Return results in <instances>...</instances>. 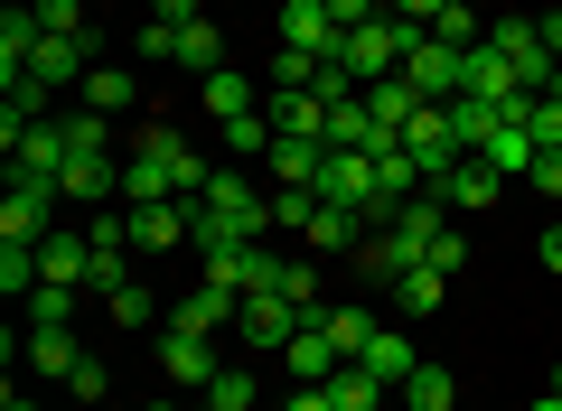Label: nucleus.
Listing matches in <instances>:
<instances>
[{
  "label": "nucleus",
  "instance_id": "f257e3e1",
  "mask_svg": "<svg viewBox=\"0 0 562 411\" xmlns=\"http://www.w3.org/2000/svg\"><path fill=\"white\" fill-rule=\"evenodd\" d=\"M206 159L188 150L169 122H150V132H132V169H122V206H160V196H206Z\"/></svg>",
  "mask_w": 562,
  "mask_h": 411
},
{
  "label": "nucleus",
  "instance_id": "f03ea898",
  "mask_svg": "<svg viewBox=\"0 0 562 411\" xmlns=\"http://www.w3.org/2000/svg\"><path fill=\"white\" fill-rule=\"evenodd\" d=\"M319 196H328V206H357L366 225H394V206H384V178H375V150H328Z\"/></svg>",
  "mask_w": 562,
  "mask_h": 411
},
{
  "label": "nucleus",
  "instance_id": "7ed1b4c3",
  "mask_svg": "<svg viewBox=\"0 0 562 411\" xmlns=\"http://www.w3.org/2000/svg\"><path fill=\"white\" fill-rule=\"evenodd\" d=\"M57 178H29V169H10V196H0V243H47L57 235Z\"/></svg>",
  "mask_w": 562,
  "mask_h": 411
},
{
  "label": "nucleus",
  "instance_id": "20e7f679",
  "mask_svg": "<svg viewBox=\"0 0 562 411\" xmlns=\"http://www.w3.org/2000/svg\"><path fill=\"white\" fill-rule=\"evenodd\" d=\"M57 196L66 206H122V169H113V150H76L57 169Z\"/></svg>",
  "mask_w": 562,
  "mask_h": 411
},
{
  "label": "nucleus",
  "instance_id": "39448f33",
  "mask_svg": "<svg viewBox=\"0 0 562 411\" xmlns=\"http://www.w3.org/2000/svg\"><path fill=\"white\" fill-rule=\"evenodd\" d=\"M403 76H413L431 103H460V94H469V47H441V38H422Z\"/></svg>",
  "mask_w": 562,
  "mask_h": 411
},
{
  "label": "nucleus",
  "instance_id": "423d86ee",
  "mask_svg": "<svg viewBox=\"0 0 562 411\" xmlns=\"http://www.w3.org/2000/svg\"><path fill=\"white\" fill-rule=\"evenodd\" d=\"M10 150V169H29V178H57L66 159H76V140H66V122H20V132L0 140Z\"/></svg>",
  "mask_w": 562,
  "mask_h": 411
},
{
  "label": "nucleus",
  "instance_id": "0eeeda50",
  "mask_svg": "<svg viewBox=\"0 0 562 411\" xmlns=\"http://www.w3.org/2000/svg\"><path fill=\"white\" fill-rule=\"evenodd\" d=\"M160 374H169V384H216V336H198V328H179V318H169V328H160Z\"/></svg>",
  "mask_w": 562,
  "mask_h": 411
},
{
  "label": "nucleus",
  "instance_id": "6e6552de",
  "mask_svg": "<svg viewBox=\"0 0 562 411\" xmlns=\"http://www.w3.org/2000/svg\"><path fill=\"white\" fill-rule=\"evenodd\" d=\"M357 94H366V113H375V132H384V140H403V132H413V113L431 103L413 76H375V84H357Z\"/></svg>",
  "mask_w": 562,
  "mask_h": 411
},
{
  "label": "nucleus",
  "instance_id": "1a4fd4ad",
  "mask_svg": "<svg viewBox=\"0 0 562 411\" xmlns=\"http://www.w3.org/2000/svg\"><path fill=\"white\" fill-rule=\"evenodd\" d=\"M347 28L328 20V0H281V47H301V57H338Z\"/></svg>",
  "mask_w": 562,
  "mask_h": 411
},
{
  "label": "nucleus",
  "instance_id": "9d476101",
  "mask_svg": "<svg viewBox=\"0 0 562 411\" xmlns=\"http://www.w3.org/2000/svg\"><path fill=\"white\" fill-rule=\"evenodd\" d=\"M132 216V253H169V243H188V225H198V206H179V196H160V206H122Z\"/></svg>",
  "mask_w": 562,
  "mask_h": 411
},
{
  "label": "nucleus",
  "instance_id": "9b49d317",
  "mask_svg": "<svg viewBox=\"0 0 562 411\" xmlns=\"http://www.w3.org/2000/svg\"><path fill=\"white\" fill-rule=\"evenodd\" d=\"M262 113H272V132H291V140H328V103L310 94V84H272Z\"/></svg>",
  "mask_w": 562,
  "mask_h": 411
},
{
  "label": "nucleus",
  "instance_id": "f8f14e48",
  "mask_svg": "<svg viewBox=\"0 0 562 411\" xmlns=\"http://www.w3.org/2000/svg\"><path fill=\"white\" fill-rule=\"evenodd\" d=\"M29 76H38V84H85V76H94V38H66V28H47L38 57H29Z\"/></svg>",
  "mask_w": 562,
  "mask_h": 411
},
{
  "label": "nucleus",
  "instance_id": "ddd939ff",
  "mask_svg": "<svg viewBox=\"0 0 562 411\" xmlns=\"http://www.w3.org/2000/svg\"><path fill=\"white\" fill-rule=\"evenodd\" d=\"M301 328H310V318L291 309V299H272V290H262V299H244V346L281 355V346H291V336H301Z\"/></svg>",
  "mask_w": 562,
  "mask_h": 411
},
{
  "label": "nucleus",
  "instance_id": "4468645a",
  "mask_svg": "<svg viewBox=\"0 0 562 411\" xmlns=\"http://www.w3.org/2000/svg\"><path fill=\"white\" fill-rule=\"evenodd\" d=\"M262 169H272V187H319V169H328V140H291V132H272Z\"/></svg>",
  "mask_w": 562,
  "mask_h": 411
},
{
  "label": "nucleus",
  "instance_id": "2eb2a0df",
  "mask_svg": "<svg viewBox=\"0 0 562 411\" xmlns=\"http://www.w3.org/2000/svg\"><path fill=\"white\" fill-rule=\"evenodd\" d=\"M169 318H179V328H198V336H216L225 318H244V299H235V290H216V281H188V290L169 299Z\"/></svg>",
  "mask_w": 562,
  "mask_h": 411
},
{
  "label": "nucleus",
  "instance_id": "dca6fc26",
  "mask_svg": "<svg viewBox=\"0 0 562 411\" xmlns=\"http://www.w3.org/2000/svg\"><path fill=\"white\" fill-rule=\"evenodd\" d=\"M188 243L216 262V253H244V243H262V225H254V216H225V206H206V196H198V225H188Z\"/></svg>",
  "mask_w": 562,
  "mask_h": 411
},
{
  "label": "nucleus",
  "instance_id": "f3484780",
  "mask_svg": "<svg viewBox=\"0 0 562 411\" xmlns=\"http://www.w3.org/2000/svg\"><path fill=\"white\" fill-rule=\"evenodd\" d=\"M366 235H375V225H366L357 206H328V196H319V216H310V235H301V243H310V253H357Z\"/></svg>",
  "mask_w": 562,
  "mask_h": 411
},
{
  "label": "nucleus",
  "instance_id": "a211bd4d",
  "mask_svg": "<svg viewBox=\"0 0 562 411\" xmlns=\"http://www.w3.org/2000/svg\"><path fill=\"white\" fill-rule=\"evenodd\" d=\"M357 365L375 374L384 392H403V374H413L422 355H413V336H403V328H375V336H366V355H357Z\"/></svg>",
  "mask_w": 562,
  "mask_h": 411
},
{
  "label": "nucleus",
  "instance_id": "6ab92c4d",
  "mask_svg": "<svg viewBox=\"0 0 562 411\" xmlns=\"http://www.w3.org/2000/svg\"><path fill=\"white\" fill-rule=\"evenodd\" d=\"M328 150H394V140L375 132V113H366V94L328 103Z\"/></svg>",
  "mask_w": 562,
  "mask_h": 411
},
{
  "label": "nucleus",
  "instance_id": "aec40b11",
  "mask_svg": "<svg viewBox=\"0 0 562 411\" xmlns=\"http://www.w3.org/2000/svg\"><path fill=\"white\" fill-rule=\"evenodd\" d=\"M198 94H206V122H244V113H262L254 76H235V66H216V76H206Z\"/></svg>",
  "mask_w": 562,
  "mask_h": 411
},
{
  "label": "nucleus",
  "instance_id": "412c9836",
  "mask_svg": "<svg viewBox=\"0 0 562 411\" xmlns=\"http://www.w3.org/2000/svg\"><path fill=\"white\" fill-rule=\"evenodd\" d=\"M394 411H460V384H450V365H413L394 392Z\"/></svg>",
  "mask_w": 562,
  "mask_h": 411
},
{
  "label": "nucleus",
  "instance_id": "4be33fe9",
  "mask_svg": "<svg viewBox=\"0 0 562 411\" xmlns=\"http://www.w3.org/2000/svg\"><path fill=\"white\" fill-rule=\"evenodd\" d=\"M281 365H291V384H328V374H338V365H347V355H338V346H328V336H319V328H301V336H291V346H281Z\"/></svg>",
  "mask_w": 562,
  "mask_h": 411
},
{
  "label": "nucleus",
  "instance_id": "5701e85b",
  "mask_svg": "<svg viewBox=\"0 0 562 411\" xmlns=\"http://www.w3.org/2000/svg\"><path fill=\"white\" fill-rule=\"evenodd\" d=\"M497 187H506V178H497V169H487V159H479V150H469V159H460V169H450V178H441V206H497Z\"/></svg>",
  "mask_w": 562,
  "mask_h": 411
},
{
  "label": "nucleus",
  "instance_id": "b1692460",
  "mask_svg": "<svg viewBox=\"0 0 562 411\" xmlns=\"http://www.w3.org/2000/svg\"><path fill=\"white\" fill-rule=\"evenodd\" d=\"M169 66H188V76L206 84V76L225 66V28H216V20H188V28H179V57H169Z\"/></svg>",
  "mask_w": 562,
  "mask_h": 411
},
{
  "label": "nucleus",
  "instance_id": "393cba45",
  "mask_svg": "<svg viewBox=\"0 0 562 411\" xmlns=\"http://www.w3.org/2000/svg\"><path fill=\"white\" fill-rule=\"evenodd\" d=\"M450 132H460V150H487V132H506V103L460 94V103H450Z\"/></svg>",
  "mask_w": 562,
  "mask_h": 411
},
{
  "label": "nucleus",
  "instance_id": "a878e982",
  "mask_svg": "<svg viewBox=\"0 0 562 411\" xmlns=\"http://www.w3.org/2000/svg\"><path fill=\"white\" fill-rule=\"evenodd\" d=\"M441 299H450V272H431V262L394 281V318H431V309H441Z\"/></svg>",
  "mask_w": 562,
  "mask_h": 411
},
{
  "label": "nucleus",
  "instance_id": "bb28decb",
  "mask_svg": "<svg viewBox=\"0 0 562 411\" xmlns=\"http://www.w3.org/2000/svg\"><path fill=\"white\" fill-rule=\"evenodd\" d=\"M85 272H94L85 235H47V243H38V281H76V290H85Z\"/></svg>",
  "mask_w": 562,
  "mask_h": 411
},
{
  "label": "nucleus",
  "instance_id": "cd10ccee",
  "mask_svg": "<svg viewBox=\"0 0 562 411\" xmlns=\"http://www.w3.org/2000/svg\"><path fill=\"white\" fill-rule=\"evenodd\" d=\"M76 94H85V113H103V122H113V113H132V66H94V76H85Z\"/></svg>",
  "mask_w": 562,
  "mask_h": 411
},
{
  "label": "nucleus",
  "instance_id": "c85d7f7f",
  "mask_svg": "<svg viewBox=\"0 0 562 411\" xmlns=\"http://www.w3.org/2000/svg\"><path fill=\"white\" fill-rule=\"evenodd\" d=\"M29 365H38V374H76L85 365L76 328H29Z\"/></svg>",
  "mask_w": 562,
  "mask_h": 411
},
{
  "label": "nucleus",
  "instance_id": "c756f323",
  "mask_svg": "<svg viewBox=\"0 0 562 411\" xmlns=\"http://www.w3.org/2000/svg\"><path fill=\"white\" fill-rule=\"evenodd\" d=\"M198 402H206V411H254L262 384H254V365H216V384H206Z\"/></svg>",
  "mask_w": 562,
  "mask_h": 411
},
{
  "label": "nucleus",
  "instance_id": "7c9ffc66",
  "mask_svg": "<svg viewBox=\"0 0 562 411\" xmlns=\"http://www.w3.org/2000/svg\"><path fill=\"white\" fill-rule=\"evenodd\" d=\"M103 318H113V328H160V290H150V281H122V290L103 299Z\"/></svg>",
  "mask_w": 562,
  "mask_h": 411
},
{
  "label": "nucleus",
  "instance_id": "2f4dec72",
  "mask_svg": "<svg viewBox=\"0 0 562 411\" xmlns=\"http://www.w3.org/2000/svg\"><path fill=\"white\" fill-rule=\"evenodd\" d=\"M76 281H38V290H29V328H76Z\"/></svg>",
  "mask_w": 562,
  "mask_h": 411
},
{
  "label": "nucleus",
  "instance_id": "473e14b6",
  "mask_svg": "<svg viewBox=\"0 0 562 411\" xmlns=\"http://www.w3.org/2000/svg\"><path fill=\"white\" fill-rule=\"evenodd\" d=\"M375 328H384V318H366V309H328V318H319V336H328V346L347 355V365L366 355V336H375Z\"/></svg>",
  "mask_w": 562,
  "mask_h": 411
},
{
  "label": "nucleus",
  "instance_id": "72a5a7b5",
  "mask_svg": "<svg viewBox=\"0 0 562 411\" xmlns=\"http://www.w3.org/2000/svg\"><path fill=\"white\" fill-rule=\"evenodd\" d=\"M479 159H487L497 178H525V169H535V140H525L516 122H506V132H487V150H479Z\"/></svg>",
  "mask_w": 562,
  "mask_h": 411
},
{
  "label": "nucleus",
  "instance_id": "f704fd0d",
  "mask_svg": "<svg viewBox=\"0 0 562 411\" xmlns=\"http://www.w3.org/2000/svg\"><path fill=\"white\" fill-rule=\"evenodd\" d=\"M319 216V187H272V235H310Z\"/></svg>",
  "mask_w": 562,
  "mask_h": 411
},
{
  "label": "nucleus",
  "instance_id": "c9c22d12",
  "mask_svg": "<svg viewBox=\"0 0 562 411\" xmlns=\"http://www.w3.org/2000/svg\"><path fill=\"white\" fill-rule=\"evenodd\" d=\"M0 290H10V299L38 290V243H0Z\"/></svg>",
  "mask_w": 562,
  "mask_h": 411
},
{
  "label": "nucleus",
  "instance_id": "e433bc0d",
  "mask_svg": "<svg viewBox=\"0 0 562 411\" xmlns=\"http://www.w3.org/2000/svg\"><path fill=\"white\" fill-rule=\"evenodd\" d=\"M431 38H441V47H479L487 28H479V10H469V0H450L441 20H431Z\"/></svg>",
  "mask_w": 562,
  "mask_h": 411
},
{
  "label": "nucleus",
  "instance_id": "4c0bfd02",
  "mask_svg": "<svg viewBox=\"0 0 562 411\" xmlns=\"http://www.w3.org/2000/svg\"><path fill=\"white\" fill-rule=\"evenodd\" d=\"M225 150H235V159H262V150H272V113H244V122H225Z\"/></svg>",
  "mask_w": 562,
  "mask_h": 411
},
{
  "label": "nucleus",
  "instance_id": "58836bf2",
  "mask_svg": "<svg viewBox=\"0 0 562 411\" xmlns=\"http://www.w3.org/2000/svg\"><path fill=\"white\" fill-rule=\"evenodd\" d=\"M29 10H38V28H66V38H94V28H85V0H29Z\"/></svg>",
  "mask_w": 562,
  "mask_h": 411
},
{
  "label": "nucleus",
  "instance_id": "ea45409f",
  "mask_svg": "<svg viewBox=\"0 0 562 411\" xmlns=\"http://www.w3.org/2000/svg\"><path fill=\"white\" fill-rule=\"evenodd\" d=\"M319 66H328V57H301V47H281V57H272V84H310Z\"/></svg>",
  "mask_w": 562,
  "mask_h": 411
},
{
  "label": "nucleus",
  "instance_id": "a19ab883",
  "mask_svg": "<svg viewBox=\"0 0 562 411\" xmlns=\"http://www.w3.org/2000/svg\"><path fill=\"white\" fill-rule=\"evenodd\" d=\"M441 10H450V0H384V20H413V28H431Z\"/></svg>",
  "mask_w": 562,
  "mask_h": 411
},
{
  "label": "nucleus",
  "instance_id": "79ce46f5",
  "mask_svg": "<svg viewBox=\"0 0 562 411\" xmlns=\"http://www.w3.org/2000/svg\"><path fill=\"white\" fill-rule=\"evenodd\" d=\"M66 392H76V402H94V411H103V392H113V384H103V365H76V374H66Z\"/></svg>",
  "mask_w": 562,
  "mask_h": 411
},
{
  "label": "nucleus",
  "instance_id": "37998d69",
  "mask_svg": "<svg viewBox=\"0 0 562 411\" xmlns=\"http://www.w3.org/2000/svg\"><path fill=\"white\" fill-rule=\"evenodd\" d=\"M328 20H338V28H366V20H384V0H328Z\"/></svg>",
  "mask_w": 562,
  "mask_h": 411
},
{
  "label": "nucleus",
  "instance_id": "c03bdc74",
  "mask_svg": "<svg viewBox=\"0 0 562 411\" xmlns=\"http://www.w3.org/2000/svg\"><path fill=\"white\" fill-rule=\"evenodd\" d=\"M535 47H543L553 66H562V10H543V20H535Z\"/></svg>",
  "mask_w": 562,
  "mask_h": 411
},
{
  "label": "nucleus",
  "instance_id": "a18cd8bd",
  "mask_svg": "<svg viewBox=\"0 0 562 411\" xmlns=\"http://www.w3.org/2000/svg\"><path fill=\"white\" fill-rule=\"evenodd\" d=\"M281 411H338V402H328V384H291V402H281Z\"/></svg>",
  "mask_w": 562,
  "mask_h": 411
},
{
  "label": "nucleus",
  "instance_id": "49530a36",
  "mask_svg": "<svg viewBox=\"0 0 562 411\" xmlns=\"http://www.w3.org/2000/svg\"><path fill=\"white\" fill-rule=\"evenodd\" d=\"M150 20H169V28H188V20H206L198 0H150Z\"/></svg>",
  "mask_w": 562,
  "mask_h": 411
},
{
  "label": "nucleus",
  "instance_id": "de8ad7c7",
  "mask_svg": "<svg viewBox=\"0 0 562 411\" xmlns=\"http://www.w3.org/2000/svg\"><path fill=\"white\" fill-rule=\"evenodd\" d=\"M543 272L562 281V225H543Z\"/></svg>",
  "mask_w": 562,
  "mask_h": 411
},
{
  "label": "nucleus",
  "instance_id": "09e8293b",
  "mask_svg": "<svg viewBox=\"0 0 562 411\" xmlns=\"http://www.w3.org/2000/svg\"><path fill=\"white\" fill-rule=\"evenodd\" d=\"M0 411H38V402H20V384H10V402H0Z\"/></svg>",
  "mask_w": 562,
  "mask_h": 411
},
{
  "label": "nucleus",
  "instance_id": "8fccbe9b",
  "mask_svg": "<svg viewBox=\"0 0 562 411\" xmlns=\"http://www.w3.org/2000/svg\"><path fill=\"white\" fill-rule=\"evenodd\" d=\"M525 411H562V392H543V402H525Z\"/></svg>",
  "mask_w": 562,
  "mask_h": 411
},
{
  "label": "nucleus",
  "instance_id": "3c124183",
  "mask_svg": "<svg viewBox=\"0 0 562 411\" xmlns=\"http://www.w3.org/2000/svg\"><path fill=\"white\" fill-rule=\"evenodd\" d=\"M469 10H487V0H469Z\"/></svg>",
  "mask_w": 562,
  "mask_h": 411
},
{
  "label": "nucleus",
  "instance_id": "603ef678",
  "mask_svg": "<svg viewBox=\"0 0 562 411\" xmlns=\"http://www.w3.org/2000/svg\"><path fill=\"white\" fill-rule=\"evenodd\" d=\"M150 411H169V402H150Z\"/></svg>",
  "mask_w": 562,
  "mask_h": 411
},
{
  "label": "nucleus",
  "instance_id": "864d4df0",
  "mask_svg": "<svg viewBox=\"0 0 562 411\" xmlns=\"http://www.w3.org/2000/svg\"><path fill=\"white\" fill-rule=\"evenodd\" d=\"M553 392H562V374H553Z\"/></svg>",
  "mask_w": 562,
  "mask_h": 411
},
{
  "label": "nucleus",
  "instance_id": "5fc2aeb1",
  "mask_svg": "<svg viewBox=\"0 0 562 411\" xmlns=\"http://www.w3.org/2000/svg\"><path fill=\"white\" fill-rule=\"evenodd\" d=\"M198 411H206V402H198Z\"/></svg>",
  "mask_w": 562,
  "mask_h": 411
}]
</instances>
